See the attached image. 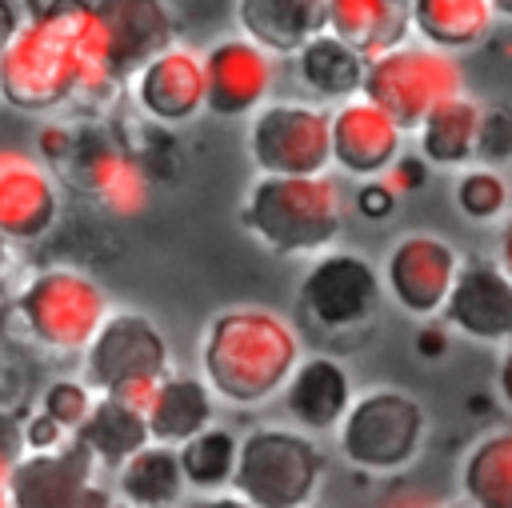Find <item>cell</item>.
Segmentation results:
<instances>
[{"label":"cell","instance_id":"6da1fadb","mask_svg":"<svg viewBox=\"0 0 512 508\" xmlns=\"http://www.w3.org/2000/svg\"><path fill=\"white\" fill-rule=\"evenodd\" d=\"M96 0H44L0 48V92L16 112H52L116 92Z\"/></svg>","mask_w":512,"mask_h":508},{"label":"cell","instance_id":"7a4b0ae2","mask_svg":"<svg viewBox=\"0 0 512 508\" xmlns=\"http://www.w3.org/2000/svg\"><path fill=\"white\" fill-rule=\"evenodd\" d=\"M300 364L296 328L272 308H228L200 336V368L212 392L236 408H252L284 392Z\"/></svg>","mask_w":512,"mask_h":508},{"label":"cell","instance_id":"3957f363","mask_svg":"<svg viewBox=\"0 0 512 508\" xmlns=\"http://www.w3.org/2000/svg\"><path fill=\"white\" fill-rule=\"evenodd\" d=\"M240 220L280 256H316L344 232V192L324 172H260L244 196Z\"/></svg>","mask_w":512,"mask_h":508},{"label":"cell","instance_id":"277c9868","mask_svg":"<svg viewBox=\"0 0 512 508\" xmlns=\"http://www.w3.org/2000/svg\"><path fill=\"white\" fill-rule=\"evenodd\" d=\"M84 380L96 392L124 396L136 408H148L156 384L168 376V340L152 316L120 308L100 320L84 344Z\"/></svg>","mask_w":512,"mask_h":508},{"label":"cell","instance_id":"5b68a950","mask_svg":"<svg viewBox=\"0 0 512 508\" xmlns=\"http://www.w3.org/2000/svg\"><path fill=\"white\" fill-rule=\"evenodd\" d=\"M324 456L300 428H252L240 440L232 488L252 508H300L316 496Z\"/></svg>","mask_w":512,"mask_h":508},{"label":"cell","instance_id":"8992f818","mask_svg":"<svg viewBox=\"0 0 512 508\" xmlns=\"http://www.w3.org/2000/svg\"><path fill=\"white\" fill-rule=\"evenodd\" d=\"M424 404L400 388H372L352 400L336 440L340 456L360 472H400L424 444Z\"/></svg>","mask_w":512,"mask_h":508},{"label":"cell","instance_id":"52a82bcc","mask_svg":"<svg viewBox=\"0 0 512 508\" xmlns=\"http://www.w3.org/2000/svg\"><path fill=\"white\" fill-rule=\"evenodd\" d=\"M360 92L368 100H376L384 112H392L404 132H412L440 100L464 92V76H460V64L452 52L424 44V40L420 44L404 40L368 60Z\"/></svg>","mask_w":512,"mask_h":508},{"label":"cell","instance_id":"ba28073f","mask_svg":"<svg viewBox=\"0 0 512 508\" xmlns=\"http://www.w3.org/2000/svg\"><path fill=\"white\" fill-rule=\"evenodd\" d=\"M16 316L40 348L84 352V344L108 316V300H104V288L88 272L40 268L16 292Z\"/></svg>","mask_w":512,"mask_h":508},{"label":"cell","instance_id":"9c48e42d","mask_svg":"<svg viewBox=\"0 0 512 508\" xmlns=\"http://www.w3.org/2000/svg\"><path fill=\"white\" fill-rule=\"evenodd\" d=\"M248 156L260 172H324L332 164V112L304 100H272L252 112Z\"/></svg>","mask_w":512,"mask_h":508},{"label":"cell","instance_id":"30bf717a","mask_svg":"<svg viewBox=\"0 0 512 508\" xmlns=\"http://www.w3.org/2000/svg\"><path fill=\"white\" fill-rule=\"evenodd\" d=\"M380 272L356 252H320L300 280V316L320 332H344L364 324L380 304Z\"/></svg>","mask_w":512,"mask_h":508},{"label":"cell","instance_id":"8fae6325","mask_svg":"<svg viewBox=\"0 0 512 508\" xmlns=\"http://www.w3.org/2000/svg\"><path fill=\"white\" fill-rule=\"evenodd\" d=\"M96 456L80 436H68L56 448L24 452L8 492L16 508H80V504H104L108 496L96 492Z\"/></svg>","mask_w":512,"mask_h":508},{"label":"cell","instance_id":"7c38bea8","mask_svg":"<svg viewBox=\"0 0 512 508\" xmlns=\"http://www.w3.org/2000/svg\"><path fill=\"white\" fill-rule=\"evenodd\" d=\"M460 272V252L432 232L400 236L384 260V288L408 316H436Z\"/></svg>","mask_w":512,"mask_h":508},{"label":"cell","instance_id":"4fadbf2b","mask_svg":"<svg viewBox=\"0 0 512 508\" xmlns=\"http://www.w3.org/2000/svg\"><path fill=\"white\" fill-rule=\"evenodd\" d=\"M204 76H208L204 108L232 120L256 112L268 100L276 84V64L272 52L252 36H228L204 52Z\"/></svg>","mask_w":512,"mask_h":508},{"label":"cell","instance_id":"5bb4252c","mask_svg":"<svg viewBox=\"0 0 512 508\" xmlns=\"http://www.w3.org/2000/svg\"><path fill=\"white\" fill-rule=\"evenodd\" d=\"M444 316L456 332L480 344L512 340V276L500 260H460L452 292L444 300Z\"/></svg>","mask_w":512,"mask_h":508},{"label":"cell","instance_id":"9a60e30c","mask_svg":"<svg viewBox=\"0 0 512 508\" xmlns=\"http://www.w3.org/2000/svg\"><path fill=\"white\" fill-rule=\"evenodd\" d=\"M56 216L60 188L52 172L20 148H0V236L12 244H32L52 232Z\"/></svg>","mask_w":512,"mask_h":508},{"label":"cell","instance_id":"2e32d148","mask_svg":"<svg viewBox=\"0 0 512 508\" xmlns=\"http://www.w3.org/2000/svg\"><path fill=\"white\" fill-rule=\"evenodd\" d=\"M404 148V128L392 112H384L376 100L348 96L332 112V164L344 168L348 176H384L392 160Z\"/></svg>","mask_w":512,"mask_h":508},{"label":"cell","instance_id":"e0dca14e","mask_svg":"<svg viewBox=\"0 0 512 508\" xmlns=\"http://www.w3.org/2000/svg\"><path fill=\"white\" fill-rule=\"evenodd\" d=\"M132 92H136V108L156 124H184L208 100L204 56L172 40L132 76Z\"/></svg>","mask_w":512,"mask_h":508},{"label":"cell","instance_id":"ac0fdd59","mask_svg":"<svg viewBox=\"0 0 512 508\" xmlns=\"http://www.w3.org/2000/svg\"><path fill=\"white\" fill-rule=\"evenodd\" d=\"M96 16L116 80H132L156 52L172 44L176 32L164 0H96Z\"/></svg>","mask_w":512,"mask_h":508},{"label":"cell","instance_id":"d6986e66","mask_svg":"<svg viewBox=\"0 0 512 508\" xmlns=\"http://www.w3.org/2000/svg\"><path fill=\"white\" fill-rule=\"evenodd\" d=\"M72 172L76 184L92 192V200L112 216H136L148 208V172L132 152H124L108 136H76L72 148Z\"/></svg>","mask_w":512,"mask_h":508},{"label":"cell","instance_id":"ffe728a7","mask_svg":"<svg viewBox=\"0 0 512 508\" xmlns=\"http://www.w3.org/2000/svg\"><path fill=\"white\" fill-rule=\"evenodd\" d=\"M352 400V376L336 356H300L284 384V408L304 432H336Z\"/></svg>","mask_w":512,"mask_h":508},{"label":"cell","instance_id":"44dd1931","mask_svg":"<svg viewBox=\"0 0 512 508\" xmlns=\"http://www.w3.org/2000/svg\"><path fill=\"white\" fill-rule=\"evenodd\" d=\"M236 20L272 56H296L328 28V0H236Z\"/></svg>","mask_w":512,"mask_h":508},{"label":"cell","instance_id":"7402d4cb","mask_svg":"<svg viewBox=\"0 0 512 508\" xmlns=\"http://www.w3.org/2000/svg\"><path fill=\"white\" fill-rule=\"evenodd\" d=\"M328 32L372 60L404 44L412 32V0H328Z\"/></svg>","mask_w":512,"mask_h":508},{"label":"cell","instance_id":"603a6c76","mask_svg":"<svg viewBox=\"0 0 512 508\" xmlns=\"http://www.w3.org/2000/svg\"><path fill=\"white\" fill-rule=\"evenodd\" d=\"M212 396L216 392H212V384L204 376L168 372L156 384V392H152V400L144 408L152 440H164V444H176V448L184 440H192L200 428L212 424Z\"/></svg>","mask_w":512,"mask_h":508},{"label":"cell","instance_id":"cb8c5ba5","mask_svg":"<svg viewBox=\"0 0 512 508\" xmlns=\"http://www.w3.org/2000/svg\"><path fill=\"white\" fill-rule=\"evenodd\" d=\"M72 436H80L88 444V452L96 456V464L108 468V472H116L136 448H144L152 440L144 408H136V404H128L124 396H112V392L96 396L92 412L80 420V428Z\"/></svg>","mask_w":512,"mask_h":508},{"label":"cell","instance_id":"d4e9b609","mask_svg":"<svg viewBox=\"0 0 512 508\" xmlns=\"http://www.w3.org/2000/svg\"><path fill=\"white\" fill-rule=\"evenodd\" d=\"M364 72H368V56L356 52L348 40H340L336 32H316L300 52H296V80L320 96V100H348L360 96L364 88Z\"/></svg>","mask_w":512,"mask_h":508},{"label":"cell","instance_id":"484cf974","mask_svg":"<svg viewBox=\"0 0 512 508\" xmlns=\"http://www.w3.org/2000/svg\"><path fill=\"white\" fill-rule=\"evenodd\" d=\"M184 488L188 480H184L180 448L164 440H148L116 468V492L136 508H168L180 500Z\"/></svg>","mask_w":512,"mask_h":508},{"label":"cell","instance_id":"4316f807","mask_svg":"<svg viewBox=\"0 0 512 508\" xmlns=\"http://www.w3.org/2000/svg\"><path fill=\"white\" fill-rule=\"evenodd\" d=\"M480 116H484V108L464 92L440 100L416 128L420 132V156L436 168H460V164L476 160Z\"/></svg>","mask_w":512,"mask_h":508},{"label":"cell","instance_id":"83f0119b","mask_svg":"<svg viewBox=\"0 0 512 508\" xmlns=\"http://www.w3.org/2000/svg\"><path fill=\"white\" fill-rule=\"evenodd\" d=\"M492 0H412V32L444 52L476 48L492 28Z\"/></svg>","mask_w":512,"mask_h":508},{"label":"cell","instance_id":"f1b7e54d","mask_svg":"<svg viewBox=\"0 0 512 508\" xmlns=\"http://www.w3.org/2000/svg\"><path fill=\"white\" fill-rule=\"evenodd\" d=\"M460 488L476 508H512V428L472 444L460 468Z\"/></svg>","mask_w":512,"mask_h":508},{"label":"cell","instance_id":"f546056e","mask_svg":"<svg viewBox=\"0 0 512 508\" xmlns=\"http://www.w3.org/2000/svg\"><path fill=\"white\" fill-rule=\"evenodd\" d=\"M236 456H240V440L228 432V428H200L192 440L180 444V464H184V480L192 488H224L232 484V472H236Z\"/></svg>","mask_w":512,"mask_h":508},{"label":"cell","instance_id":"4dcf8cb0","mask_svg":"<svg viewBox=\"0 0 512 508\" xmlns=\"http://www.w3.org/2000/svg\"><path fill=\"white\" fill-rule=\"evenodd\" d=\"M508 180L496 172V168H468L460 180H456V208L468 216V220H496L504 208H508Z\"/></svg>","mask_w":512,"mask_h":508},{"label":"cell","instance_id":"1f68e13d","mask_svg":"<svg viewBox=\"0 0 512 508\" xmlns=\"http://www.w3.org/2000/svg\"><path fill=\"white\" fill-rule=\"evenodd\" d=\"M92 404H96V388L88 380H68V376L64 380H52L44 388V396H40V408L48 416H56L68 432L80 428V420L92 412Z\"/></svg>","mask_w":512,"mask_h":508},{"label":"cell","instance_id":"d6a6232c","mask_svg":"<svg viewBox=\"0 0 512 508\" xmlns=\"http://www.w3.org/2000/svg\"><path fill=\"white\" fill-rule=\"evenodd\" d=\"M508 156H512V112L508 108H484L480 136H476V160L508 164Z\"/></svg>","mask_w":512,"mask_h":508},{"label":"cell","instance_id":"836d02e7","mask_svg":"<svg viewBox=\"0 0 512 508\" xmlns=\"http://www.w3.org/2000/svg\"><path fill=\"white\" fill-rule=\"evenodd\" d=\"M24 420H16V412L0 408V508L12 504V492H8V480L24 456Z\"/></svg>","mask_w":512,"mask_h":508},{"label":"cell","instance_id":"e575fe53","mask_svg":"<svg viewBox=\"0 0 512 508\" xmlns=\"http://www.w3.org/2000/svg\"><path fill=\"white\" fill-rule=\"evenodd\" d=\"M72 432L56 420V416H48L44 408L40 412H32V416H24V448L28 452H40V448H56V444H64Z\"/></svg>","mask_w":512,"mask_h":508},{"label":"cell","instance_id":"d590c367","mask_svg":"<svg viewBox=\"0 0 512 508\" xmlns=\"http://www.w3.org/2000/svg\"><path fill=\"white\" fill-rule=\"evenodd\" d=\"M396 188L388 184V180H380V176H368L364 184H360V192H356V208L368 216V220H384V216H392V208H396Z\"/></svg>","mask_w":512,"mask_h":508},{"label":"cell","instance_id":"8d00e7d4","mask_svg":"<svg viewBox=\"0 0 512 508\" xmlns=\"http://www.w3.org/2000/svg\"><path fill=\"white\" fill-rule=\"evenodd\" d=\"M388 172H392V180H388V184L404 196V192H412V188H420V184H424L428 164H424V156H404V152H400V156L392 160V168H388Z\"/></svg>","mask_w":512,"mask_h":508},{"label":"cell","instance_id":"74e56055","mask_svg":"<svg viewBox=\"0 0 512 508\" xmlns=\"http://www.w3.org/2000/svg\"><path fill=\"white\" fill-rule=\"evenodd\" d=\"M76 148V132H68L64 124H44L40 128V152L48 160H68Z\"/></svg>","mask_w":512,"mask_h":508},{"label":"cell","instance_id":"f35d334b","mask_svg":"<svg viewBox=\"0 0 512 508\" xmlns=\"http://www.w3.org/2000/svg\"><path fill=\"white\" fill-rule=\"evenodd\" d=\"M28 20L24 12V0H0V48L20 32V24Z\"/></svg>","mask_w":512,"mask_h":508},{"label":"cell","instance_id":"ab89813d","mask_svg":"<svg viewBox=\"0 0 512 508\" xmlns=\"http://www.w3.org/2000/svg\"><path fill=\"white\" fill-rule=\"evenodd\" d=\"M444 348H448V340H444V332H440V328H428V324H424V328L416 332V352H420L424 360H440V356H444Z\"/></svg>","mask_w":512,"mask_h":508},{"label":"cell","instance_id":"60d3db41","mask_svg":"<svg viewBox=\"0 0 512 508\" xmlns=\"http://www.w3.org/2000/svg\"><path fill=\"white\" fill-rule=\"evenodd\" d=\"M496 384H500V396H504V404L512 408V344H508V352L500 356V372H496Z\"/></svg>","mask_w":512,"mask_h":508},{"label":"cell","instance_id":"b9f144b4","mask_svg":"<svg viewBox=\"0 0 512 508\" xmlns=\"http://www.w3.org/2000/svg\"><path fill=\"white\" fill-rule=\"evenodd\" d=\"M496 260H500V268L512 276V220L500 228V240H496Z\"/></svg>","mask_w":512,"mask_h":508},{"label":"cell","instance_id":"7bdbcfd3","mask_svg":"<svg viewBox=\"0 0 512 508\" xmlns=\"http://www.w3.org/2000/svg\"><path fill=\"white\" fill-rule=\"evenodd\" d=\"M492 8H496V16H508L512 20V0H492Z\"/></svg>","mask_w":512,"mask_h":508},{"label":"cell","instance_id":"ee69618b","mask_svg":"<svg viewBox=\"0 0 512 508\" xmlns=\"http://www.w3.org/2000/svg\"><path fill=\"white\" fill-rule=\"evenodd\" d=\"M0 372H4V348H0Z\"/></svg>","mask_w":512,"mask_h":508},{"label":"cell","instance_id":"f6af8a7d","mask_svg":"<svg viewBox=\"0 0 512 508\" xmlns=\"http://www.w3.org/2000/svg\"><path fill=\"white\" fill-rule=\"evenodd\" d=\"M508 172H512V156H508Z\"/></svg>","mask_w":512,"mask_h":508},{"label":"cell","instance_id":"bcb514c9","mask_svg":"<svg viewBox=\"0 0 512 508\" xmlns=\"http://www.w3.org/2000/svg\"><path fill=\"white\" fill-rule=\"evenodd\" d=\"M0 100H4V92H0Z\"/></svg>","mask_w":512,"mask_h":508}]
</instances>
